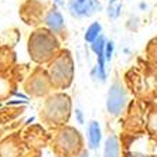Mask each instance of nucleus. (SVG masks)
Wrapping results in <instances>:
<instances>
[{
    "label": "nucleus",
    "mask_w": 157,
    "mask_h": 157,
    "mask_svg": "<svg viewBox=\"0 0 157 157\" xmlns=\"http://www.w3.org/2000/svg\"><path fill=\"white\" fill-rule=\"evenodd\" d=\"M75 157H89V154H88V150L82 149V150H81V151H79V153H78Z\"/></svg>",
    "instance_id": "obj_17"
},
{
    "label": "nucleus",
    "mask_w": 157,
    "mask_h": 157,
    "mask_svg": "<svg viewBox=\"0 0 157 157\" xmlns=\"http://www.w3.org/2000/svg\"><path fill=\"white\" fill-rule=\"evenodd\" d=\"M52 88L65 89L71 85L74 78V61L70 51H61L51 62L47 70Z\"/></svg>",
    "instance_id": "obj_2"
},
{
    "label": "nucleus",
    "mask_w": 157,
    "mask_h": 157,
    "mask_svg": "<svg viewBox=\"0 0 157 157\" xmlns=\"http://www.w3.org/2000/svg\"><path fill=\"white\" fill-rule=\"evenodd\" d=\"M103 157H121V144L117 136L110 135L105 142V150Z\"/></svg>",
    "instance_id": "obj_10"
},
{
    "label": "nucleus",
    "mask_w": 157,
    "mask_h": 157,
    "mask_svg": "<svg viewBox=\"0 0 157 157\" xmlns=\"http://www.w3.org/2000/svg\"><path fill=\"white\" fill-rule=\"evenodd\" d=\"M51 88H52V84L50 81V78H48V74L41 70H37L30 77V81L27 84V91L34 96L47 95Z\"/></svg>",
    "instance_id": "obj_7"
},
{
    "label": "nucleus",
    "mask_w": 157,
    "mask_h": 157,
    "mask_svg": "<svg viewBox=\"0 0 157 157\" xmlns=\"http://www.w3.org/2000/svg\"><path fill=\"white\" fill-rule=\"evenodd\" d=\"M71 99L65 94H54L45 101L41 116L50 124H64L70 119Z\"/></svg>",
    "instance_id": "obj_3"
},
{
    "label": "nucleus",
    "mask_w": 157,
    "mask_h": 157,
    "mask_svg": "<svg viewBox=\"0 0 157 157\" xmlns=\"http://www.w3.org/2000/svg\"><path fill=\"white\" fill-rule=\"evenodd\" d=\"M54 3H57V4H62V0H52Z\"/></svg>",
    "instance_id": "obj_18"
},
{
    "label": "nucleus",
    "mask_w": 157,
    "mask_h": 157,
    "mask_svg": "<svg viewBox=\"0 0 157 157\" xmlns=\"http://www.w3.org/2000/svg\"><path fill=\"white\" fill-rule=\"evenodd\" d=\"M101 36H102V24L95 21L86 29V31L84 34V40H85V43L92 44L95 40H98Z\"/></svg>",
    "instance_id": "obj_11"
},
{
    "label": "nucleus",
    "mask_w": 157,
    "mask_h": 157,
    "mask_svg": "<svg viewBox=\"0 0 157 157\" xmlns=\"http://www.w3.org/2000/svg\"><path fill=\"white\" fill-rule=\"evenodd\" d=\"M75 116H77V121H78V123H84L85 122V119H84V113H82V110L79 109V108H78L77 110H75Z\"/></svg>",
    "instance_id": "obj_16"
},
{
    "label": "nucleus",
    "mask_w": 157,
    "mask_h": 157,
    "mask_svg": "<svg viewBox=\"0 0 157 157\" xmlns=\"http://www.w3.org/2000/svg\"><path fill=\"white\" fill-rule=\"evenodd\" d=\"M99 0H68V11L74 18H88L101 11Z\"/></svg>",
    "instance_id": "obj_6"
},
{
    "label": "nucleus",
    "mask_w": 157,
    "mask_h": 157,
    "mask_svg": "<svg viewBox=\"0 0 157 157\" xmlns=\"http://www.w3.org/2000/svg\"><path fill=\"white\" fill-rule=\"evenodd\" d=\"M57 149L58 151H61L64 156H71L75 154L77 156L79 153L81 146H82V140H81L79 132H77L72 128H64L59 130L57 140H55Z\"/></svg>",
    "instance_id": "obj_5"
},
{
    "label": "nucleus",
    "mask_w": 157,
    "mask_h": 157,
    "mask_svg": "<svg viewBox=\"0 0 157 157\" xmlns=\"http://www.w3.org/2000/svg\"><path fill=\"white\" fill-rule=\"evenodd\" d=\"M106 2H109V4H110V3H116V2H119V0H106Z\"/></svg>",
    "instance_id": "obj_19"
},
{
    "label": "nucleus",
    "mask_w": 157,
    "mask_h": 157,
    "mask_svg": "<svg viewBox=\"0 0 157 157\" xmlns=\"http://www.w3.org/2000/svg\"><path fill=\"white\" fill-rule=\"evenodd\" d=\"M44 23H45V29H48L57 37H64V33H65V21H64L62 13L57 7L50 9L45 13Z\"/></svg>",
    "instance_id": "obj_8"
},
{
    "label": "nucleus",
    "mask_w": 157,
    "mask_h": 157,
    "mask_svg": "<svg viewBox=\"0 0 157 157\" xmlns=\"http://www.w3.org/2000/svg\"><path fill=\"white\" fill-rule=\"evenodd\" d=\"M88 149L96 150L99 149V144H101V140H102V130H101V126L96 121H91L88 123Z\"/></svg>",
    "instance_id": "obj_9"
},
{
    "label": "nucleus",
    "mask_w": 157,
    "mask_h": 157,
    "mask_svg": "<svg viewBox=\"0 0 157 157\" xmlns=\"http://www.w3.org/2000/svg\"><path fill=\"white\" fill-rule=\"evenodd\" d=\"M147 124H149V129L153 132V133H157V110H153V112L150 113Z\"/></svg>",
    "instance_id": "obj_15"
},
{
    "label": "nucleus",
    "mask_w": 157,
    "mask_h": 157,
    "mask_svg": "<svg viewBox=\"0 0 157 157\" xmlns=\"http://www.w3.org/2000/svg\"><path fill=\"white\" fill-rule=\"evenodd\" d=\"M58 37L48 29L36 30L29 38L30 58L38 64L51 62L59 54Z\"/></svg>",
    "instance_id": "obj_1"
},
{
    "label": "nucleus",
    "mask_w": 157,
    "mask_h": 157,
    "mask_svg": "<svg viewBox=\"0 0 157 157\" xmlns=\"http://www.w3.org/2000/svg\"><path fill=\"white\" fill-rule=\"evenodd\" d=\"M113 52H115V43L112 40H108V41H106V45H105L106 62L112 61V58H113Z\"/></svg>",
    "instance_id": "obj_14"
},
{
    "label": "nucleus",
    "mask_w": 157,
    "mask_h": 157,
    "mask_svg": "<svg viewBox=\"0 0 157 157\" xmlns=\"http://www.w3.org/2000/svg\"><path fill=\"white\" fill-rule=\"evenodd\" d=\"M121 10H122V4L119 2L116 3H110L109 7H108V16L110 18H117L121 16Z\"/></svg>",
    "instance_id": "obj_13"
},
{
    "label": "nucleus",
    "mask_w": 157,
    "mask_h": 157,
    "mask_svg": "<svg viewBox=\"0 0 157 157\" xmlns=\"http://www.w3.org/2000/svg\"><path fill=\"white\" fill-rule=\"evenodd\" d=\"M128 102V89L123 82L119 79V77H116L112 81L109 91L106 94V110L112 117H119L124 112Z\"/></svg>",
    "instance_id": "obj_4"
},
{
    "label": "nucleus",
    "mask_w": 157,
    "mask_h": 157,
    "mask_svg": "<svg viewBox=\"0 0 157 157\" xmlns=\"http://www.w3.org/2000/svg\"><path fill=\"white\" fill-rule=\"evenodd\" d=\"M147 55H149L150 61L153 62L154 65H157V40L150 41L149 47H147Z\"/></svg>",
    "instance_id": "obj_12"
}]
</instances>
